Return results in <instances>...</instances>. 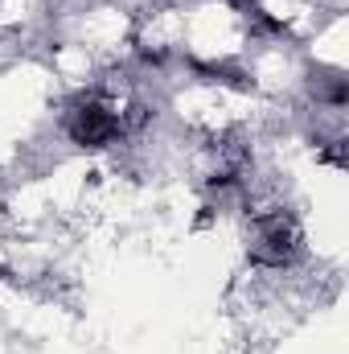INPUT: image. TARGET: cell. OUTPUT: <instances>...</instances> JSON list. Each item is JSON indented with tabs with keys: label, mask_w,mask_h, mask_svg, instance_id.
<instances>
[{
	"label": "cell",
	"mask_w": 349,
	"mask_h": 354,
	"mask_svg": "<svg viewBox=\"0 0 349 354\" xmlns=\"http://www.w3.org/2000/svg\"><path fill=\"white\" fill-rule=\"evenodd\" d=\"M251 260L263 268H288L300 260L304 252V231L296 223V214L288 210H263L251 218V243H247Z\"/></svg>",
	"instance_id": "cell-1"
},
{
	"label": "cell",
	"mask_w": 349,
	"mask_h": 354,
	"mask_svg": "<svg viewBox=\"0 0 349 354\" xmlns=\"http://www.w3.org/2000/svg\"><path fill=\"white\" fill-rule=\"evenodd\" d=\"M119 132H123V120H119L107 103H99V99H83V103L66 115V136H70L79 149H103V145H111Z\"/></svg>",
	"instance_id": "cell-2"
},
{
	"label": "cell",
	"mask_w": 349,
	"mask_h": 354,
	"mask_svg": "<svg viewBox=\"0 0 349 354\" xmlns=\"http://www.w3.org/2000/svg\"><path fill=\"white\" fill-rule=\"evenodd\" d=\"M317 95H321L325 103H333V107H346V79H341V75H325V79L317 83Z\"/></svg>",
	"instance_id": "cell-3"
},
{
	"label": "cell",
	"mask_w": 349,
	"mask_h": 354,
	"mask_svg": "<svg viewBox=\"0 0 349 354\" xmlns=\"http://www.w3.org/2000/svg\"><path fill=\"white\" fill-rule=\"evenodd\" d=\"M226 4H239L243 12H247V8H255V0H226Z\"/></svg>",
	"instance_id": "cell-4"
}]
</instances>
